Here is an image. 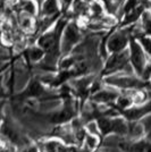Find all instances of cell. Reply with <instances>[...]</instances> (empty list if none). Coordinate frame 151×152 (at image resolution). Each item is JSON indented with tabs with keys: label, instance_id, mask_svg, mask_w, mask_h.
<instances>
[{
	"label": "cell",
	"instance_id": "cell-3",
	"mask_svg": "<svg viewBox=\"0 0 151 152\" xmlns=\"http://www.w3.org/2000/svg\"><path fill=\"white\" fill-rule=\"evenodd\" d=\"M30 56H31L32 59L35 60V59H39V58L42 56V52L39 50V49H35V48H34V49L31 51V55H30Z\"/></svg>",
	"mask_w": 151,
	"mask_h": 152
},
{
	"label": "cell",
	"instance_id": "cell-4",
	"mask_svg": "<svg viewBox=\"0 0 151 152\" xmlns=\"http://www.w3.org/2000/svg\"><path fill=\"white\" fill-rule=\"evenodd\" d=\"M142 42H143L144 48L147 49V51L151 53V41L150 40H148V39H143V40H142Z\"/></svg>",
	"mask_w": 151,
	"mask_h": 152
},
{
	"label": "cell",
	"instance_id": "cell-1",
	"mask_svg": "<svg viewBox=\"0 0 151 152\" xmlns=\"http://www.w3.org/2000/svg\"><path fill=\"white\" fill-rule=\"evenodd\" d=\"M132 55H133V61H134L135 67L139 70H141V68H142V63H143V56H142V52L140 50V48L136 47L134 43H133V47H132Z\"/></svg>",
	"mask_w": 151,
	"mask_h": 152
},
{
	"label": "cell",
	"instance_id": "cell-2",
	"mask_svg": "<svg viewBox=\"0 0 151 152\" xmlns=\"http://www.w3.org/2000/svg\"><path fill=\"white\" fill-rule=\"evenodd\" d=\"M57 10V7H56V1L55 0H48L44 5V9H43V13L45 15H50V14H54Z\"/></svg>",
	"mask_w": 151,
	"mask_h": 152
}]
</instances>
